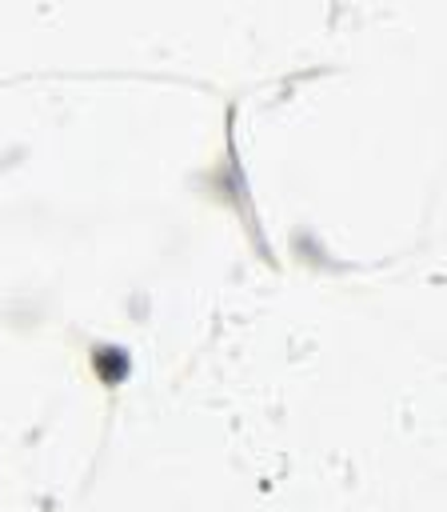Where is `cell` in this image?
Listing matches in <instances>:
<instances>
[{"instance_id":"obj_1","label":"cell","mask_w":447,"mask_h":512,"mask_svg":"<svg viewBox=\"0 0 447 512\" xmlns=\"http://www.w3.org/2000/svg\"><path fill=\"white\" fill-rule=\"evenodd\" d=\"M92 369L105 377V384H116L128 372V356L120 348H92Z\"/></svg>"}]
</instances>
